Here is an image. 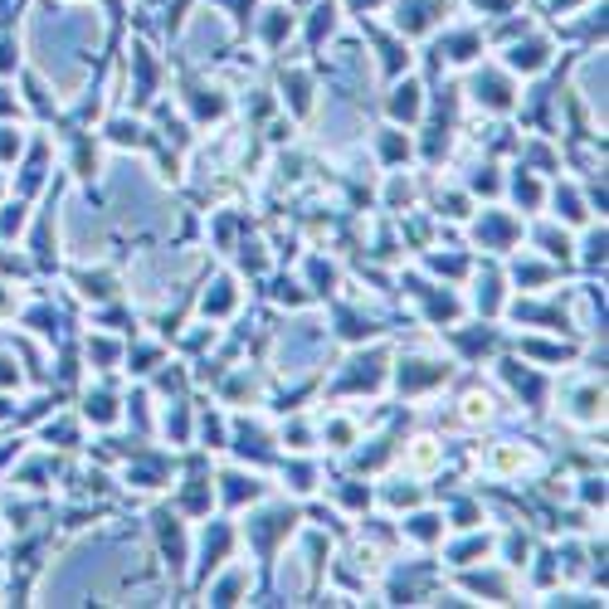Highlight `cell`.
<instances>
[{"label":"cell","mask_w":609,"mask_h":609,"mask_svg":"<svg viewBox=\"0 0 609 609\" xmlns=\"http://www.w3.org/2000/svg\"><path fill=\"white\" fill-rule=\"evenodd\" d=\"M293 512L288 507H278V512H264L259 522H249V541L259 546V556H273V541H278L283 532H293Z\"/></svg>","instance_id":"cell-1"},{"label":"cell","mask_w":609,"mask_h":609,"mask_svg":"<svg viewBox=\"0 0 609 609\" xmlns=\"http://www.w3.org/2000/svg\"><path fill=\"white\" fill-rule=\"evenodd\" d=\"M473 98L483 107H493V113H507L512 103H517V93H512V83L503 74H493V68H483V74L473 78Z\"/></svg>","instance_id":"cell-2"},{"label":"cell","mask_w":609,"mask_h":609,"mask_svg":"<svg viewBox=\"0 0 609 609\" xmlns=\"http://www.w3.org/2000/svg\"><path fill=\"white\" fill-rule=\"evenodd\" d=\"M386 380V356L371 351V356H356L351 371L341 376V390H376Z\"/></svg>","instance_id":"cell-3"},{"label":"cell","mask_w":609,"mask_h":609,"mask_svg":"<svg viewBox=\"0 0 609 609\" xmlns=\"http://www.w3.org/2000/svg\"><path fill=\"white\" fill-rule=\"evenodd\" d=\"M439 380H449V366L444 361H404L400 366V390H404V395L429 390V386H439Z\"/></svg>","instance_id":"cell-4"},{"label":"cell","mask_w":609,"mask_h":609,"mask_svg":"<svg viewBox=\"0 0 609 609\" xmlns=\"http://www.w3.org/2000/svg\"><path fill=\"white\" fill-rule=\"evenodd\" d=\"M477 239H483V249H512V239H517V220L503 210H487L483 220H477Z\"/></svg>","instance_id":"cell-5"},{"label":"cell","mask_w":609,"mask_h":609,"mask_svg":"<svg viewBox=\"0 0 609 609\" xmlns=\"http://www.w3.org/2000/svg\"><path fill=\"white\" fill-rule=\"evenodd\" d=\"M439 10H444V0H404L400 15H395V25H400L404 34H424V30L439 20Z\"/></svg>","instance_id":"cell-6"},{"label":"cell","mask_w":609,"mask_h":609,"mask_svg":"<svg viewBox=\"0 0 609 609\" xmlns=\"http://www.w3.org/2000/svg\"><path fill=\"white\" fill-rule=\"evenodd\" d=\"M420 107H424L420 83H414V78L395 83V93H390V117H395V123H414V117H420Z\"/></svg>","instance_id":"cell-7"},{"label":"cell","mask_w":609,"mask_h":609,"mask_svg":"<svg viewBox=\"0 0 609 609\" xmlns=\"http://www.w3.org/2000/svg\"><path fill=\"white\" fill-rule=\"evenodd\" d=\"M503 376L512 380V386H517V395H527V404H532V410H536V404L546 400V380H541V376H532L527 366L507 361V366H503Z\"/></svg>","instance_id":"cell-8"},{"label":"cell","mask_w":609,"mask_h":609,"mask_svg":"<svg viewBox=\"0 0 609 609\" xmlns=\"http://www.w3.org/2000/svg\"><path fill=\"white\" fill-rule=\"evenodd\" d=\"M551 59V44L546 40H527V44H512V54H507V64L512 68H522V74H536V68Z\"/></svg>","instance_id":"cell-9"},{"label":"cell","mask_w":609,"mask_h":609,"mask_svg":"<svg viewBox=\"0 0 609 609\" xmlns=\"http://www.w3.org/2000/svg\"><path fill=\"white\" fill-rule=\"evenodd\" d=\"M224 551H230V527H224V522H214V527H210V536H205V551H200V580H205L210 570L220 566V560H224Z\"/></svg>","instance_id":"cell-10"},{"label":"cell","mask_w":609,"mask_h":609,"mask_svg":"<svg viewBox=\"0 0 609 609\" xmlns=\"http://www.w3.org/2000/svg\"><path fill=\"white\" fill-rule=\"evenodd\" d=\"M410 288L424 297V307H429V317H434V322H453V317H459V297H453V293H434V288H424V283H414V278H410Z\"/></svg>","instance_id":"cell-11"},{"label":"cell","mask_w":609,"mask_h":609,"mask_svg":"<svg viewBox=\"0 0 609 609\" xmlns=\"http://www.w3.org/2000/svg\"><path fill=\"white\" fill-rule=\"evenodd\" d=\"M220 483H224V503H230V507L254 503V497L264 493V483H259V477H244V473H224Z\"/></svg>","instance_id":"cell-12"},{"label":"cell","mask_w":609,"mask_h":609,"mask_svg":"<svg viewBox=\"0 0 609 609\" xmlns=\"http://www.w3.org/2000/svg\"><path fill=\"white\" fill-rule=\"evenodd\" d=\"M157 532H161V546H166V556H171V566L181 570L186 566V541H181V527H176L171 512H157Z\"/></svg>","instance_id":"cell-13"},{"label":"cell","mask_w":609,"mask_h":609,"mask_svg":"<svg viewBox=\"0 0 609 609\" xmlns=\"http://www.w3.org/2000/svg\"><path fill=\"white\" fill-rule=\"evenodd\" d=\"M186 98H190V113H195L200 123H210V117H220V113H224V98H220L214 88L205 93L200 83H190V88H186Z\"/></svg>","instance_id":"cell-14"},{"label":"cell","mask_w":609,"mask_h":609,"mask_svg":"<svg viewBox=\"0 0 609 609\" xmlns=\"http://www.w3.org/2000/svg\"><path fill=\"white\" fill-rule=\"evenodd\" d=\"M234 449L244 453V459H268V439L259 424H239L234 429Z\"/></svg>","instance_id":"cell-15"},{"label":"cell","mask_w":609,"mask_h":609,"mask_svg":"<svg viewBox=\"0 0 609 609\" xmlns=\"http://www.w3.org/2000/svg\"><path fill=\"white\" fill-rule=\"evenodd\" d=\"M181 507L195 512V517H205V512H210V483H205V473H190V483H186V493H181Z\"/></svg>","instance_id":"cell-16"},{"label":"cell","mask_w":609,"mask_h":609,"mask_svg":"<svg viewBox=\"0 0 609 609\" xmlns=\"http://www.w3.org/2000/svg\"><path fill=\"white\" fill-rule=\"evenodd\" d=\"M132 59H137V103H151V88H157V64H151V54L141 50H132Z\"/></svg>","instance_id":"cell-17"},{"label":"cell","mask_w":609,"mask_h":609,"mask_svg":"<svg viewBox=\"0 0 609 609\" xmlns=\"http://www.w3.org/2000/svg\"><path fill=\"white\" fill-rule=\"evenodd\" d=\"M83 414H88L93 424H113L117 420V400L107 395V390H93V395L83 400Z\"/></svg>","instance_id":"cell-18"},{"label":"cell","mask_w":609,"mask_h":609,"mask_svg":"<svg viewBox=\"0 0 609 609\" xmlns=\"http://www.w3.org/2000/svg\"><path fill=\"white\" fill-rule=\"evenodd\" d=\"M404 532H410L414 541H439V536H444V522H439L434 512H414V517L404 522Z\"/></svg>","instance_id":"cell-19"},{"label":"cell","mask_w":609,"mask_h":609,"mask_svg":"<svg viewBox=\"0 0 609 609\" xmlns=\"http://www.w3.org/2000/svg\"><path fill=\"white\" fill-rule=\"evenodd\" d=\"M477 50H483V34H449L444 40V54L453 59V64H468Z\"/></svg>","instance_id":"cell-20"},{"label":"cell","mask_w":609,"mask_h":609,"mask_svg":"<svg viewBox=\"0 0 609 609\" xmlns=\"http://www.w3.org/2000/svg\"><path fill=\"white\" fill-rule=\"evenodd\" d=\"M288 34H293V15H288V10H268V20H264V44H268V50H278Z\"/></svg>","instance_id":"cell-21"},{"label":"cell","mask_w":609,"mask_h":609,"mask_svg":"<svg viewBox=\"0 0 609 609\" xmlns=\"http://www.w3.org/2000/svg\"><path fill=\"white\" fill-rule=\"evenodd\" d=\"M332 30H337V5H317V10H313V25H307V44L317 50V44L327 40Z\"/></svg>","instance_id":"cell-22"},{"label":"cell","mask_w":609,"mask_h":609,"mask_svg":"<svg viewBox=\"0 0 609 609\" xmlns=\"http://www.w3.org/2000/svg\"><path fill=\"white\" fill-rule=\"evenodd\" d=\"M230 307H234V283L220 278V283H214V293H205V313L210 317H224Z\"/></svg>","instance_id":"cell-23"},{"label":"cell","mask_w":609,"mask_h":609,"mask_svg":"<svg viewBox=\"0 0 609 609\" xmlns=\"http://www.w3.org/2000/svg\"><path fill=\"white\" fill-rule=\"evenodd\" d=\"M376 44H380V59H386V74H400V68H410V54H404V44L386 40V34H376Z\"/></svg>","instance_id":"cell-24"},{"label":"cell","mask_w":609,"mask_h":609,"mask_svg":"<svg viewBox=\"0 0 609 609\" xmlns=\"http://www.w3.org/2000/svg\"><path fill=\"white\" fill-rule=\"evenodd\" d=\"M341 337L346 341H366V337H376V322L361 317V313H341Z\"/></svg>","instance_id":"cell-25"},{"label":"cell","mask_w":609,"mask_h":609,"mask_svg":"<svg viewBox=\"0 0 609 609\" xmlns=\"http://www.w3.org/2000/svg\"><path fill=\"white\" fill-rule=\"evenodd\" d=\"M313 83H307V74H288L283 78V93H288V103H293V113H307V98H313Z\"/></svg>","instance_id":"cell-26"},{"label":"cell","mask_w":609,"mask_h":609,"mask_svg":"<svg viewBox=\"0 0 609 609\" xmlns=\"http://www.w3.org/2000/svg\"><path fill=\"white\" fill-rule=\"evenodd\" d=\"M497 303H503V288H497V273H487V278L477 283V313L493 317V313H497Z\"/></svg>","instance_id":"cell-27"},{"label":"cell","mask_w":609,"mask_h":609,"mask_svg":"<svg viewBox=\"0 0 609 609\" xmlns=\"http://www.w3.org/2000/svg\"><path fill=\"white\" fill-rule=\"evenodd\" d=\"M239 590H244V570H234V576H224L220 585L210 590V604H234Z\"/></svg>","instance_id":"cell-28"},{"label":"cell","mask_w":609,"mask_h":609,"mask_svg":"<svg viewBox=\"0 0 609 609\" xmlns=\"http://www.w3.org/2000/svg\"><path fill=\"white\" fill-rule=\"evenodd\" d=\"M107 137H113L117 147H137V141H141V127L127 123V117H113V123H107Z\"/></svg>","instance_id":"cell-29"},{"label":"cell","mask_w":609,"mask_h":609,"mask_svg":"<svg viewBox=\"0 0 609 609\" xmlns=\"http://www.w3.org/2000/svg\"><path fill=\"white\" fill-rule=\"evenodd\" d=\"M453 341H459V351H468V356H483L487 346H493V332H453Z\"/></svg>","instance_id":"cell-30"},{"label":"cell","mask_w":609,"mask_h":609,"mask_svg":"<svg viewBox=\"0 0 609 609\" xmlns=\"http://www.w3.org/2000/svg\"><path fill=\"white\" fill-rule=\"evenodd\" d=\"M380 157H386V161H410V137L386 132V137H380Z\"/></svg>","instance_id":"cell-31"},{"label":"cell","mask_w":609,"mask_h":609,"mask_svg":"<svg viewBox=\"0 0 609 609\" xmlns=\"http://www.w3.org/2000/svg\"><path fill=\"white\" fill-rule=\"evenodd\" d=\"M556 210L566 214L570 224H580V220H585V205H580V195H576L570 186H566V190H556Z\"/></svg>","instance_id":"cell-32"},{"label":"cell","mask_w":609,"mask_h":609,"mask_svg":"<svg viewBox=\"0 0 609 609\" xmlns=\"http://www.w3.org/2000/svg\"><path fill=\"white\" fill-rule=\"evenodd\" d=\"M78 288L88 297H113V278L107 273H78Z\"/></svg>","instance_id":"cell-33"},{"label":"cell","mask_w":609,"mask_h":609,"mask_svg":"<svg viewBox=\"0 0 609 609\" xmlns=\"http://www.w3.org/2000/svg\"><path fill=\"white\" fill-rule=\"evenodd\" d=\"M468 590H477V595H497V600H507V580H503V576H468Z\"/></svg>","instance_id":"cell-34"},{"label":"cell","mask_w":609,"mask_h":609,"mask_svg":"<svg viewBox=\"0 0 609 609\" xmlns=\"http://www.w3.org/2000/svg\"><path fill=\"white\" fill-rule=\"evenodd\" d=\"M25 230V205H5V214H0V239H10V234H20Z\"/></svg>","instance_id":"cell-35"},{"label":"cell","mask_w":609,"mask_h":609,"mask_svg":"<svg viewBox=\"0 0 609 609\" xmlns=\"http://www.w3.org/2000/svg\"><path fill=\"white\" fill-rule=\"evenodd\" d=\"M512 195H517L522 205H536V200H541V186H536L527 171H517V181H512Z\"/></svg>","instance_id":"cell-36"},{"label":"cell","mask_w":609,"mask_h":609,"mask_svg":"<svg viewBox=\"0 0 609 609\" xmlns=\"http://www.w3.org/2000/svg\"><path fill=\"white\" fill-rule=\"evenodd\" d=\"M483 551H487V536H468V541L453 546V560H459V566H468V560H477Z\"/></svg>","instance_id":"cell-37"},{"label":"cell","mask_w":609,"mask_h":609,"mask_svg":"<svg viewBox=\"0 0 609 609\" xmlns=\"http://www.w3.org/2000/svg\"><path fill=\"white\" fill-rule=\"evenodd\" d=\"M536 239H541V249H546V254H551V259H570V239H566V234H556V230H541Z\"/></svg>","instance_id":"cell-38"},{"label":"cell","mask_w":609,"mask_h":609,"mask_svg":"<svg viewBox=\"0 0 609 609\" xmlns=\"http://www.w3.org/2000/svg\"><path fill=\"white\" fill-rule=\"evenodd\" d=\"M585 264L590 268L604 264V230H590V239H585Z\"/></svg>","instance_id":"cell-39"},{"label":"cell","mask_w":609,"mask_h":609,"mask_svg":"<svg viewBox=\"0 0 609 609\" xmlns=\"http://www.w3.org/2000/svg\"><path fill=\"white\" fill-rule=\"evenodd\" d=\"M522 351L527 356H541V361H566V346H546V341H522Z\"/></svg>","instance_id":"cell-40"},{"label":"cell","mask_w":609,"mask_h":609,"mask_svg":"<svg viewBox=\"0 0 609 609\" xmlns=\"http://www.w3.org/2000/svg\"><path fill=\"white\" fill-rule=\"evenodd\" d=\"M15 64H20V44H15V34H0V74H10Z\"/></svg>","instance_id":"cell-41"},{"label":"cell","mask_w":609,"mask_h":609,"mask_svg":"<svg viewBox=\"0 0 609 609\" xmlns=\"http://www.w3.org/2000/svg\"><path fill=\"white\" fill-rule=\"evenodd\" d=\"M20 147H25V141H20L15 127H0V161H15Z\"/></svg>","instance_id":"cell-42"},{"label":"cell","mask_w":609,"mask_h":609,"mask_svg":"<svg viewBox=\"0 0 609 609\" xmlns=\"http://www.w3.org/2000/svg\"><path fill=\"white\" fill-rule=\"evenodd\" d=\"M88 356L98 366H113L117 361V341H107V337H98V341H88Z\"/></svg>","instance_id":"cell-43"},{"label":"cell","mask_w":609,"mask_h":609,"mask_svg":"<svg viewBox=\"0 0 609 609\" xmlns=\"http://www.w3.org/2000/svg\"><path fill=\"white\" fill-rule=\"evenodd\" d=\"M551 278V268H541V264H517V283H546Z\"/></svg>","instance_id":"cell-44"},{"label":"cell","mask_w":609,"mask_h":609,"mask_svg":"<svg viewBox=\"0 0 609 609\" xmlns=\"http://www.w3.org/2000/svg\"><path fill=\"white\" fill-rule=\"evenodd\" d=\"M473 190H483V195H493V190H497L493 166H477V171H473Z\"/></svg>","instance_id":"cell-45"},{"label":"cell","mask_w":609,"mask_h":609,"mask_svg":"<svg viewBox=\"0 0 609 609\" xmlns=\"http://www.w3.org/2000/svg\"><path fill=\"white\" fill-rule=\"evenodd\" d=\"M288 477H293L297 493H307V487H313V468H307V463H288Z\"/></svg>","instance_id":"cell-46"},{"label":"cell","mask_w":609,"mask_h":609,"mask_svg":"<svg viewBox=\"0 0 609 609\" xmlns=\"http://www.w3.org/2000/svg\"><path fill=\"white\" fill-rule=\"evenodd\" d=\"M429 264H434L439 273H449V278H459V273L468 268V264H463V259H453V254H449V259H444V254H434V259H429Z\"/></svg>","instance_id":"cell-47"},{"label":"cell","mask_w":609,"mask_h":609,"mask_svg":"<svg viewBox=\"0 0 609 609\" xmlns=\"http://www.w3.org/2000/svg\"><path fill=\"white\" fill-rule=\"evenodd\" d=\"M327 439H332L337 449H346V444H351V424H346V420H332V424H327Z\"/></svg>","instance_id":"cell-48"},{"label":"cell","mask_w":609,"mask_h":609,"mask_svg":"<svg viewBox=\"0 0 609 609\" xmlns=\"http://www.w3.org/2000/svg\"><path fill=\"white\" fill-rule=\"evenodd\" d=\"M166 429H171V439H176V444L186 439V410H181V404H176V410L166 414Z\"/></svg>","instance_id":"cell-49"},{"label":"cell","mask_w":609,"mask_h":609,"mask_svg":"<svg viewBox=\"0 0 609 609\" xmlns=\"http://www.w3.org/2000/svg\"><path fill=\"white\" fill-rule=\"evenodd\" d=\"M54 322H59V317L50 313V307H34V313H30V327H34V332H54Z\"/></svg>","instance_id":"cell-50"},{"label":"cell","mask_w":609,"mask_h":609,"mask_svg":"<svg viewBox=\"0 0 609 609\" xmlns=\"http://www.w3.org/2000/svg\"><path fill=\"white\" fill-rule=\"evenodd\" d=\"M132 361H137V366H132V371H151V366H157V361H161V351H157V346H141V351L132 356Z\"/></svg>","instance_id":"cell-51"},{"label":"cell","mask_w":609,"mask_h":609,"mask_svg":"<svg viewBox=\"0 0 609 609\" xmlns=\"http://www.w3.org/2000/svg\"><path fill=\"white\" fill-rule=\"evenodd\" d=\"M341 503H351V507H366V503H371V493H366V487H356V483H346V487H341Z\"/></svg>","instance_id":"cell-52"},{"label":"cell","mask_w":609,"mask_h":609,"mask_svg":"<svg viewBox=\"0 0 609 609\" xmlns=\"http://www.w3.org/2000/svg\"><path fill=\"white\" fill-rule=\"evenodd\" d=\"M390 503H395V507H410V503H420V487H390Z\"/></svg>","instance_id":"cell-53"},{"label":"cell","mask_w":609,"mask_h":609,"mask_svg":"<svg viewBox=\"0 0 609 609\" xmlns=\"http://www.w3.org/2000/svg\"><path fill=\"white\" fill-rule=\"evenodd\" d=\"M44 434H50V439H59V444H74V424H68V420L50 424V429H44Z\"/></svg>","instance_id":"cell-54"},{"label":"cell","mask_w":609,"mask_h":609,"mask_svg":"<svg viewBox=\"0 0 609 609\" xmlns=\"http://www.w3.org/2000/svg\"><path fill=\"white\" fill-rule=\"evenodd\" d=\"M580 493H585V503H604V483H600V477H585Z\"/></svg>","instance_id":"cell-55"},{"label":"cell","mask_w":609,"mask_h":609,"mask_svg":"<svg viewBox=\"0 0 609 609\" xmlns=\"http://www.w3.org/2000/svg\"><path fill=\"white\" fill-rule=\"evenodd\" d=\"M507 556H512V566H522V560H527V536H512V541H507Z\"/></svg>","instance_id":"cell-56"},{"label":"cell","mask_w":609,"mask_h":609,"mask_svg":"<svg viewBox=\"0 0 609 609\" xmlns=\"http://www.w3.org/2000/svg\"><path fill=\"white\" fill-rule=\"evenodd\" d=\"M0 386H20V371H15L10 356H0Z\"/></svg>","instance_id":"cell-57"},{"label":"cell","mask_w":609,"mask_h":609,"mask_svg":"<svg viewBox=\"0 0 609 609\" xmlns=\"http://www.w3.org/2000/svg\"><path fill=\"white\" fill-rule=\"evenodd\" d=\"M313 283H317V293H327V288H332V268L322 264V259L313 264Z\"/></svg>","instance_id":"cell-58"},{"label":"cell","mask_w":609,"mask_h":609,"mask_svg":"<svg viewBox=\"0 0 609 609\" xmlns=\"http://www.w3.org/2000/svg\"><path fill=\"white\" fill-rule=\"evenodd\" d=\"M220 5H230V10H239V15H234V20H239V25H244V20H249V15H254V0H220Z\"/></svg>","instance_id":"cell-59"},{"label":"cell","mask_w":609,"mask_h":609,"mask_svg":"<svg viewBox=\"0 0 609 609\" xmlns=\"http://www.w3.org/2000/svg\"><path fill=\"white\" fill-rule=\"evenodd\" d=\"M477 10H493V15H503V10H512V0H473Z\"/></svg>","instance_id":"cell-60"},{"label":"cell","mask_w":609,"mask_h":609,"mask_svg":"<svg viewBox=\"0 0 609 609\" xmlns=\"http://www.w3.org/2000/svg\"><path fill=\"white\" fill-rule=\"evenodd\" d=\"M0 113H15V93H5V88H0Z\"/></svg>","instance_id":"cell-61"},{"label":"cell","mask_w":609,"mask_h":609,"mask_svg":"<svg viewBox=\"0 0 609 609\" xmlns=\"http://www.w3.org/2000/svg\"><path fill=\"white\" fill-rule=\"evenodd\" d=\"M351 10H371V5H380V0H346Z\"/></svg>","instance_id":"cell-62"}]
</instances>
